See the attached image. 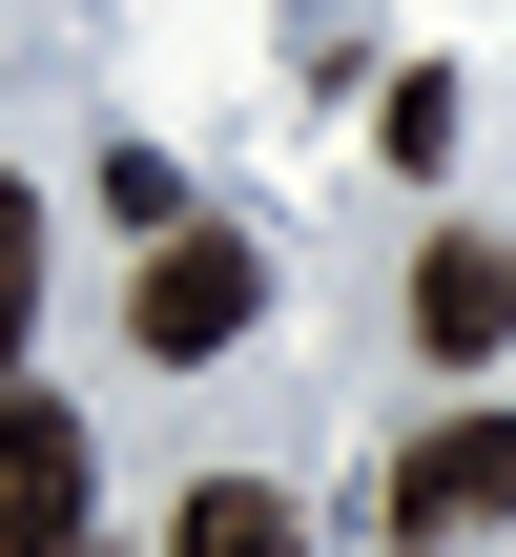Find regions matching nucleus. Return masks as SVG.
<instances>
[{
    "mask_svg": "<svg viewBox=\"0 0 516 557\" xmlns=\"http://www.w3.org/2000/svg\"><path fill=\"white\" fill-rule=\"evenodd\" d=\"M248 331H269L248 227H207V207H186V227H145V269H124V351H145V372H228Z\"/></svg>",
    "mask_w": 516,
    "mask_h": 557,
    "instance_id": "1",
    "label": "nucleus"
},
{
    "mask_svg": "<svg viewBox=\"0 0 516 557\" xmlns=\"http://www.w3.org/2000/svg\"><path fill=\"white\" fill-rule=\"evenodd\" d=\"M516 517V413H434L393 455V537H496Z\"/></svg>",
    "mask_w": 516,
    "mask_h": 557,
    "instance_id": "2",
    "label": "nucleus"
},
{
    "mask_svg": "<svg viewBox=\"0 0 516 557\" xmlns=\"http://www.w3.org/2000/svg\"><path fill=\"white\" fill-rule=\"evenodd\" d=\"M0 557H83V413L0 393Z\"/></svg>",
    "mask_w": 516,
    "mask_h": 557,
    "instance_id": "3",
    "label": "nucleus"
},
{
    "mask_svg": "<svg viewBox=\"0 0 516 557\" xmlns=\"http://www.w3.org/2000/svg\"><path fill=\"white\" fill-rule=\"evenodd\" d=\"M414 351H434V372H496L516 351V248L496 227H434V248H414Z\"/></svg>",
    "mask_w": 516,
    "mask_h": 557,
    "instance_id": "4",
    "label": "nucleus"
},
{
    "mask_svg": "<svg viewBox=\"0 0 516 557\" xmlns=\"http://www.w3.org/2000/svg\"><path fill=\"white\" fill-rule=\"evenodd\" d=\"M165 557H310V517H290L269 475H186V517H165Z\"/></svg>",
    "mask_w": 516,
    "mask_h": 557,
    "instance_id": "5",
    "label": "nucleus"
},
{
    "mask_svg": "<svg viewBox=\"0 0 516 557\" xmlns=\"http://www.w3.org/2000/svg\"><path fill=\"white\" fill-rule=\"evenodd\" d=\"M21 331H41V207L0 186V372H21Z\"/></svg>",
    "mask_w": 516,
    "mask_h": 557,
    "instance_id": "6",
    "label": "nucleus"
}]
</instances>
